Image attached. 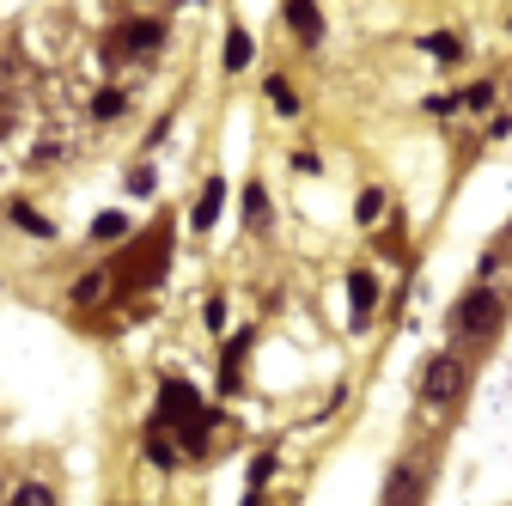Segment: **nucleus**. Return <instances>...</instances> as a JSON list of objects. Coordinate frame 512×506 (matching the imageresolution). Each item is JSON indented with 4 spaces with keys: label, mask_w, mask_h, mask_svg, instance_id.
I'll return each mask as SVG.
<instances>
[{
    "label": "nucleus",
    "mask_w": 512,
    "mask_h": 506,
    "mask_svg": "<svg viewBox=\"0 0 512 506\" xmlns=\"http://www.w3.org/2000/svg\"><path fill=\"white\" fill-rule=\"evenodd\" d=\"M159 427H177V439H183V452H202L208 446V427H214V415L202 409V397L183 385V378H165L159 385V415H153Z\"/></svg>",
    "instance_id": "obj_1"
},
{
    "label": "nucleus",
    "mask_w": 512,
    "mask_h": 506,
    "mask_svg": "<svg viewBox=\"0 0 512 506\" xmlns=\"http://www.w3.org/2000/svg\"><path fill=\"white\" fill-rule=\"evenodd\" d=\"M500 324H506V293H500V287H470V293L458 299V311H452V336L470 342V348L494 342Z\"/></svg>",
    "instance_id": "obj_2"
},
{
    "label": "nucleus",
    "mask_w": 512,
    "mask_h": 506,
    "mask_svg": "<svg viewBox=\"0 0 512 506\" xmlns=\"http://www.w3.org/2000/svg\"><path fill=\"white\" fill-rule=\"evenodd\" d=\"M464 391H470V360H464V354L445 348V354H433V360L421 366V403H427V409H452Z\"/></svg>",
    "instance_id": "obj_3"
},
{
    "label": "nucleus",
    "mask_w": 512,
    "mask_h": 506,
    "mask_svg": "<svg viewBox=\"0 0 512 506\" xmlns=\"http://www.w3.org/2000/svg\"><path fill=\"white\" fill-rule=\"evenodd\" d=\"M165 49V19H122L104 37V61H153Z\"/></svg>",
    "instance_id": "obj_4"
},
{
    "label": "nucleus",
    "mask_w": 512,
    "mask_h": 506,
    "mask_svg": "<svg viewBox=\"0 0 512 506\" xmlns=\"http://www.w3.org/2000/svg\"><path fill=\"white\" fill-rule=\"evenodd\" d=\"M427 500V470L421 464H397L384 482V506H421Z\"/></svg>",
    "instance_id": "obj_5"
},
{
    "label": "nucleus",
    "mask_w": 512,
    "mask_h": 506,
    "mask_svg": "<svg viewBox=\"0 0 512 506\" xmlns=\"http://www.w3.org/2000/svg\"><path fill=\"white\" fill-rule=\"evenodd\" d=\"M348 299H354V324H366L372 305H378V281H372L366 269H354V275H348Z\"/></svg>",
    "instance_id": "obj_6"
},
{
    "label": "nucleus",
    "mask_w": 512,
    "mask_h": 506,
    "mask_svg": "<svg viewBox=\"0 0 512 506\" xmlns=\"http://www.w3.org/2000/svg\"><path fill=\"white\" fill-rule=\"evenodd\" d=\"M287 25L299 31V43H324V19H317V7H305V0H287Z\"/></svg>",
    "instance_id": "obj_7"
},
{
    "label": "nucleus",
    "mask_w": 512,
    "mask_h": 506,
    "mask_svg": "<svg viewBox=\"0 0 512 506\" xmlns=\"http://www.w3.org/2000/svg\"><path fill=\"white\" fill-rule=\"evenodd\" d=\"M220 202H226V183L214 177V183L202 189V202H196V232H208V226L220 220Z\"/></svg>",
    "instance_id": "obj_8"
},
{
    "label": "nucleus",
    "mask_w": 512,
    "mask_h": 506,
    "mask_svg": "<svg viewBox=\"0 0 512 506\" xmlns=\"http://www.w3.org/2000/svg\"><path fill=\"white\" fill-rule=\"evenodd\" d=\"M7 506H55V488H49V482H19V488L7 494Z\"/></svg>",
    "instance_id": "obj_9"
},
{
    "label": "nucleus",
    "mask_w": 512,
    "mask_h": 506,
    "mask_svg": "<svg viewBox=\"0 0 512 506\" xmlns=\"http://www.w3.org/2000/svg\"><path fill=\"white\" fill-rule=\"evenodd\" d=\"M122 110H128V92H116V86H104V92L92 98V116H98V122H116Z\"/></svg>",
    "instance_id": "obj_10"
},
{
    "label": "nucleus",
    "mask_w": 512,
    "mask_h": 506,
    "mask_svg": "<svg viewBox=\"0 0 512 506\" xmlns=\"http://www.w3.org/2000/svg\"><path fill=\"white\" fill-rule=\"evenodd\" d=\"M226 68H232V74L250 68V31H238V25L226 31Z\"/></svg>",
    "instance_id": "obj_11"
},
{
    "label": "nucleus",
    "mask_w": 512,
    "mask_h": 506,
    "mask_svg": "<svg viewBox=\"0 0 512 506\" xmlns=\"http://www.w3.org/2000/svg\"><path fill=\"white\" fill-rule=\"evenodd\" d=\"M384 208H391V202H384V189H366V196L354 202V220H360V226H378V220H384Z\"/></svg>",
    "instance_id": "obj_12"
},
{
    "label": "nucleus",
    "mask_w": 512,
    "mask_h": 506,
    "mask_svg": "<svg viewBox=\"0 0 512 506\" xmlns=\"http://www.w3.org/2000/svg\"><path fill=\"white\" fill-rule=\"evenodd\" d=\"M110 293V275L98 269V275H86V281H74V305H98Z\"/></svg>",
    "instance_id": "obj_13"
},
{
    "label": "nucleus",
    "mask_w": 512,
    "mask_h": 506,
    "mask_svg": "<svg viewBox=\"0 0 512 506\" xmlns=\"http://www.w3.org/2000/svg\"><path fill=\"white\" fill-rule=\"evenodd\" d=\"M421 49H427V55H439V61H458V55H464V43H458L452 31H433V37H427Z\"/></svg>",
    "instance_id": "obj_14"
},
{
    "label": "nucleus",
    "mask_w": 512,
    "mask_h": 506,
    "mask_svg": "<svg viewBox=\"0 0 512 506\" xmlns=\"http://www.w3.org/2000/svg\"><path fill=\"white\" fill-rule=\"evenodd\" d=\"M244 214H250V226H269V196H263V183L244 189Z\"/></svg>",
    "instance_id": "obj_15"
},
{
    "label": "nucleus",
    "mask_w": 512,
    "mask_h": 506,
    "mask_svg": "<svg viewBox=\"0 0 512 506\" xmlns=\"http://www.w3.org/2000/svg\"><path fill=\"white\" fill-rule=\"evenodd\" d=\"M269 104H275L281 116H299V98H293V86H287V80H269Z\"/></svg>",
    "instance_id": "obj_16"
},
{
    "label": "nucleus",
    "mask_w": 512,
    "mask_h": 506,
    "mask_svg": "<svg viewBox=\"0 0 512 506\" xmlns=\"http://www.w3.org/2000/svg\"><path fill=\"white\" fill-rule=\"evenodd\" d=\"M458 104H464V110H488V104H494V86L482 80V86H470V92H458Z\"/></svg>",
    "instance_id": "obj_17"
},
{
    "label": "nucleus",
    "mask_w": 512,
    "mask_h": 506,
    "mask_svg": "<svg viewBox=\"0 0 512 506\" xmlns=\"http://www.w3.org/2000/svg\"><path fill=\"white\" fill-rule=\"evenodd\" d=\"M122 232H128L122 214H98V220H92V238H122Z\"/></svg>",
    "instance_id": "obj_18"
},
{
    "label": "nucleus",
    "mask_w": 512,
    "mask_h": 506,
    "mask_svg": "<svg viewBox=\"0 0 512 506\" xmlns=\"http://www.w3.org/2000/svg\"><path fill=\"white\" fill-rule=\"evenodd\" d=\"M13 220H19L25 232H37V238H49V220H43V214H31V208H13Z\"/></svg>",
    "instance_id": "obj_19"
},
{
    "label": "nucleus",
    "mask_w": 512,
    "mask_h": 506,
    "mask_svg": "<svg viewBox=\"0 0 512 506\" xmlns=\"http://www.w3.org/2000/svg\"><path fill=\"white\" fill-rule=\"evenodd\" d=\"M269 470H275V458L263 452V458H256V464H250V494H256V488H263V482H269Z\"/></svg>",
    "instance_id": "obj_20"
},
{
    "label": "nucleus",
    "mask_w": 512,
    "mask_h": 506,
    "mask_svg": "<svg viewBox=\"0 0 512 506\" xmlns=\"http://www.w3.org/2000/svg\"><path fill=\"white\" fill-rule=\"evenodd\" d=\"M506 244H512V220H506Z\"/></svg>",
    "instance_id": "obj_21"
}]
</instances>
